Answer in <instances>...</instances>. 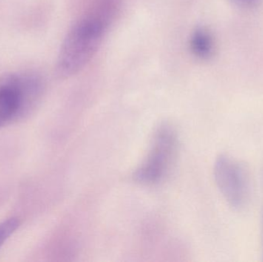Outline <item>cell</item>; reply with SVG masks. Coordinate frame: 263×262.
Here are the masks:
<instances>
[{
	"label": "cell",
	"mask_w": 263,
	"mask_h": 262,
	"mask_svg": "<svg viewBox=\"0 0 263 262\" xmlns=\"http://www.w3.org/2000/svg\"><path fill=\"white\" fill-rule=\"evenodd\" d=\"M262 246H263V212L262 217Z\"/></svg>",
	"instance_id": "cell-8"
},
{
	"label": "cell",
	"mask_w": 263,
	"mask_h": 262,
	"mask_svg": "<svg viewBox=\"0 0 263 262\" xmlns=\"http://www.w3.org/2000/svg\"><path fill=\"white\" fill-rule=\"evenodd\" d=\"M178 148L176 130L163 123L156 129L149 152L133 173V179L141 184H156L163 179L172 167Z\"/></svg>",
	"instance_id": "cell-3"
},
{
	"label": "cell",
	"mask_w": 263,
	"mask_h": 262,
	"mask_svg": "<svg viewBox=\"0 0 263 262\" xmlns=\"http://www.w3.org/2000/svg\"><path fill=\"white\" fill-rule=\"evenodd\" d=\"M240 6H246V7H253L256 6L259 3V0H233Z\"/></svg>",
	"instance_id": "cell-7"
},
{
	"label": "cell",
	"mask_w": 263,
	"mask_h": 262,
	"mask_svg": "<svg viewBox=\"0 0 263 262\" xmlns=\"http://www.w3.org/2000/svg\"><path fill=\"white\" fill-rule=\"evenodd\" d=\"M214 49V39L208 29L199 28L193 32L190 38V49L195 56L208 59L213 55Z\"/></svg>",
	"instance_id": "cell-5"
},
{
	"label": "cell",
	"mask_w": 263,
	"mask_h": 262,
	"mask_svg": "<svg viewBox=\"0 0 263 262\" xmlns=\"http://www.w3.org/2000/svg\"><path fill=\"white\" fill-rule=\"evenodd\" d=\"M214 178L218 189L232 208L240 210L247 206L251 181L244 163L227 155H219L214 165Z\"/></svg>",
	"instance_id": "cell-4"
},
{
	"label": "cell",
	"mask_w": 263,
	"mask_h": 262,
	"mask_svg": "<svg viewBox=\"0 0 263 262\" xmlns=\"http://www.w3.org/2000/svg\"><path fill=\"white\" fill-rule=\"evenodd\" d=\"M18 220L15 218H9L0 223V248L18 229Z\"/></svg>",
	"instance_id": "cell-6"
},
{
	"label": "cell",
	"mask_w": 263,
	"mask_h": 262,
	"mask_svg": "<svg viewBox=\"0 0 263 262\" xmlns=\"http://www.w3.org/2000/svg\"><path fill=\"white\" fill-rule=\"evenodd\" d=\"M43 91L41 78L32 74H9L0 78V127L24 118Z\"/></svg>",
	"instance_id": "cell-2"
},
{
	"label": "cell",
	"mask_w": 263,
	"mask_h": 262,
	"mask_svg": "<svg viewBox=\"0 0 263 262\" xmlns=\"http://www.w3.org/2000/svg\"><path fill=\"white\" fill-rule=\"evenodd\" d=\"M115 9L112 0H103L71 27L57 58L59 76H72L90 61L106 35Z\"/></svg>",
	"instance_id": "cell-1"
}]
</instances>
